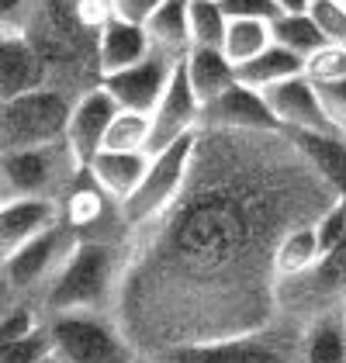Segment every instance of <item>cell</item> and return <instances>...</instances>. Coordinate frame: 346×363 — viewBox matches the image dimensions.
Masks as SVG:
<instances>
[{"label": "cell", "mask_w": 346, "mask_h": 363, "mask_svg": "<svg viewBox=\"0 0 346 363\" xmlns=\"http://www.w3.org/2000/svg\"><path fill=\"white\" fill-rule=\"evenodd\" d=\"M298 363H346L343 311L322 315L298 329Z\"/></svg>", "instance_id": "ac0fdd59"}, {"label": "cell", "mask_w": 346, "mask_h": 363, "mask_svg": "<svg viewBox=\"0 0 346 363\" xmlns=\"http://www.w3.org/2000/svg\"><path fill=\"white\" fill-rule=\"evenodd\" d=\"M163 363H298V329L277 318L274 325L260 333L194 346V350H177L167 357H156Z\"/></svg>", "instance_id": "ba28073f"}, {"label": "cell", "mask_w": 346, "mask_h": 363, "mask_svg": "<svg viewBox=\"0 0 346 363\" xmlns=\"http://www.w3.org/2000/svg\"><path fill=\"white\" fill-rule=\"evenodd\" d=\"M80 235L66 225V218L45 235L25 242L18 252L4 256V301H35L45 294L69 252L77 250Z\"/></svg>", "instance_id": "8992f818"}, {"label": "cell", "mask_w": 346, "mask_h": 363, "mask_svg": "<svg viewBox=\"0 0 346 363\" xmlns=\"http://www.w3.org/2000/svg\"><path fill=\"white\" fill-rule=\"evenodd\" d=\"M0 94L4 97H18L38 86H49V69L38 56V49L31 45L21 31H0Z\"/></svg>", "instance_id": "9a60e30c"}, {"label": "cell", "mask_w": 346, "mask_h": 363, "mask_svg": "<svg viewBox=\"0 0 346 363\" xmlns=\"http://www.w3.org/2000/svg\"><path fill=\"white\" fill-rule=\"evenodd\" d=\"M152 52L149 31L145 25L125 21V18H108L97 31V62H101V80L111 77L118 69H128L135 62H143Z\"/></svg>", "instance_id": "2e32d148"}, {"label": "cell", "mask_w": 346, "mask_h": 363, "mask_svg": "<svg viewBox=\"0 0 346 363\" xmlns=\"http://www.w3.org/2000/svg\"><path fill=\"white\" fill-rule=\"evenodd\" d=\"M305 73H308L316 84L346 80V42H329V45L318 49L312 59H305Z\"/></svg>", "instance_id": "f546056e"}, {"label": "cell", "mask_w": 346, "mask_h": 363, "mask_svg": "<svg viewBox=\"0 0 346 363\" xmlns=\"http://www.w3.org/2000/svg\"><path fill=\"white\" fill-rule=\"evenodd\" d=\"M77 97L62 94L56 86H38L18 97H4L0 108V149L14 152V149H35V145H49L62 142L69 128V114H73Z\"/></svg>", "instance_id": "277c9868"}, {"label": "cell", "mask_w": 346, "mask_h": 363, "mask_svg": "<svg viewBox=\"0 0 346 363\" xmlns=\"http://www.w3.org/2000/svg\"><path fill=\"white\" fill-rule=\"evenodd\" d=\"M298 73H305V59L288 52V49H281L277 42L267 45V49H263L260 56H253L250 62L235 66L239 84L257 86V90H267V86L281 84V80H288V77H298Z\"/></svg>", "instance_id": "603a6c76"}, {"label": "cell", "mask_w": 346, "mask_h": 363, "mask_svg": "<svg viewBox=\"0 0 346 363\" xmlns=\"http://www.w3.org/2000/svg\"><path fill=\"white\" fill-rule=\"evenodd\" d=\"M135 363H163V360H145V357H139V360Z\"/></svg>", "instance_id": "8d00e7d4"}, {"label": "cell", "mask_w": 346, "mask_h": 363, "mask_svg": "<svg viewBox=\"0 0 346 363\" xmlns=\"http://www.w3.org/2000/svg\"><path fill=\"white\" fill-rule=\"evenodd\" d=\"M180 66V59L163 52V49H152L143 62L128 66V69H118L111 77H104L101 86L118 101V108H128V111H143L152 114V108L160 104L163 90L170 86L173 69Z\"/></svg>", "instance_id": "30bf717a"}, {"label": "cell", "mask_w": 346, "mask_h": 363, "mask_svg": "<svg viewBox=\"0 0 346 363\" xmlns=\"http://www.w3.org/2000/svg\"><path fill=\"white\" fill-rule=\"evenodd\" d=\"M281 14H305L312 7V0H274Z\"/></svg>", "instance_id": "e575fe53"}, {"label": "cell", "mask_w": 346, "mask_h": 363, "mask_svg": "<svg viewBox=\"0 0 346 363\" xmlns=\"http://www.w3.org/2000/svg\"><path fill=\"white\" fill-rule=\"evenodd\" d=\"M149 152H115V149H101L90 163L86 173L104 187V194L115 197L118 204H125L135 194V187L143 184L145 169H149Z\"/></svg>", "instance_id": "e0dca14e"}, {"label": "cell", "mask_w": 346, "mask_h": 363, "mask_svg": "<svg viewBox=\"0 0 346 363\" xmlns=\"http://www.w3.org/2000/svg\"><path fill=\"white\" fill-rule=\"evenodd\" d=\"M59 222H62V201H56V197L0 201V256L18 252L25 242L45 235Z\"/></svg>", "instance_id": "5bb4252c"}, {"label": "cell", "mask_w": 346, "mask_h": 363, "mask_svg": "<svg viewBox=\"0 0 346 363\" xmlns=\"http://www.w3.org/2000/svg\"><path fill=\"white\" fill-rule=\"evenodd\" d=\"M149 135H152L149 114L118 108L115 121H111V128L104 135V149H115V152H149Z\"/></svg>", "instance_id": "484cf974"}, {"label": "cell", "mask_w": 346, "mask_h": 363, "mask_svg": "<svg viewBox=\"0 0 346 363\" xmlns=\"http://www.w3.org/2000/svg\"><path fill=\"white\" fill-rule=\"evenodd\" d=\"M284 132V128H281ZM291 142L305 152V160L340 191L346 194V135L336 132H288Z\"/></svg>", "instance_id": "44dd1931"}, {"label": "cell", "mask_w": 346, "mask_h": 363, "mask_svg": "<svg viewBox=\"0 0 346 363\" xmlns=\"http://www.w3.org/2000/svg\"><path fill=\"white\" fill-rule=\"evenodd\" d=\"M52 350L62 363H135L128 335L111 311H69L49 318Z\"/></svg>", "instance_id": "5b68a950"}, {"label": "cell", "mask_w": 346, "mask_h": 363, "mask_svg": "<svg viewBox=\"0 0 346 363\" xmlns=\"http://www.w3.org/2000/svg\"><path fill=\"white\" fill-rule=\"evenodd\" d=\"M318 97H322V108L329 114L333 128L346 135V80H333V84H318Z\"/></svg>", "instance_id": "1f68e13d"}, {"label": "cell", "mask_w": 346, "mask_h": 363, "mask_svg": "<svg viewBox=\"0 0 346 363\" xmlns=\"http://www.w3.org/2000/svg\"><path fill=\"white\" fill-rule=\"evenodd\" d=\"M308 18L318 25V31L329 42H346V7L340 0H312Z\"/></svg>", "instance_id": "4dcf8cb0"}, {"label": "cell", "mask_w": 346, "mask_h": 363, "mask_svg": "<svg viewBox=\"0 0 346 363\" xmlns=\"http://www.w3.org/2000/svg\"><path fill=\"white\" fill-rule=\"evenodd\" d=\"M194 145H198V132L187 135V139L167 145L163 152H156L149 160L143 184L135 187V194L121 204V215L128 228H143L152 218H160L173 201L180 197L184 184H187V173H191V160H194Z\"/></svg>", "instance_id": "52a82bcc"}, {"label": "cell", "mask_w": 346, "mask_h": 363, "mask_svg": "<svg viewBox=\"0 0 346 363\" xmlns=\"http://www.w3.org/2000/svg\"><path fill=\"white\" fill-rule=\"evenodd\" d=\"M191 4H198V0H191Z\"/></svg>", "instance_id": "ab89813d"}, {"label": "cell", "mask_w": 346, "mask_h": 363, "mask_svg": "<svg viewBox=\"0 0 346 363\" xmlns=\"http://www.w3.org/2000/svg\"><path fill=\"white\" fill-rule=\"evenodd\" d=\"M38 363H62V360H59L56 353H52V357H45V360H38Z\"/></svg>", "instance_id": "d590c367"}, {"label": "cell", "mask_w": 346, "mask_h": 363, "mask_svg": "<svg viewBox=\"0 0 346 363\" xmlns=\"http://www.w3.org/2000/svg\"><path fill=\"white\" fill-rule=\"evenodd\" d=\"M322 239H318V228L316 222L308 225H298L291 228L288 235L281 239V246L274 252V267H277V277L281 280H294L301 274H308L322 259Z\"/></svg>", "instance_id": "7402d4cb"}, {"label": "cell", "mask_w": 346, "mask_h": 363, "mask_svg": "<svg viewBox=\"0 0 346 363\" xmlns=\"http://www.w3.org/2000/svg\"><path fill=\"white\" fill-rule=\"evenodd\" d=\"M340 197L281 128H198L180 197L128 239L115 318L132 350L156 360L274 325V252Z\"/></svg>", "instance_id": "6da1fadb"}, {"label": "cell", "mask_w": 346, "mask_h": 363, "mask_svg": "<svg viewBox=\"0 0 346 363\" xmlns=\"http://www.w3.org/2000/svg\"><path fill=\"white\" fill-rule=\"evenodd\" d=\"M229 14L222 11V0H198L191 4V42L194 45H218L225 42Z\"/></svg>", "instance_id": "4316f807"}, {"label": "cell", "mask_w": 346, "mask_h": 363, "mask_svg": "<svg viewBox=\"0 0 346 363\" xmlns=\"http://www.w3.org/2000/svg\"><path fill=\"white\" fill-rule=\"evenodd\" d=\"M184 69H187V80L194 86V94L201 97V104L218 97L222 90H229L239 80L235 77V62L218 45H194L184 56Z\"/></svg>", "instance_id": "d6986e66"}, {"label": "cell", "mask_w": 346, "mask_h": 363, "mask_svg": "<svg viewBox=\"0 0 346 363\" xmlns=\"http://www.w3.org/2000/svg\"><path fill=\"white\" fill-rule=\"evenodd\" d=\"M145 31H149L152 49H163L170 56L184 59L194 49V42H191V0H163L149 14Z\"/></svg>", "instance_id": "ffe728a7"}, {"label": "cell", "mask_w": 346, "mask_h": 363, "mask_svg": "<svg viewBox=\"0 0 346 363\" xmlns=\"http://www.w3.org/2000/svg\"><path fill=\"white\" fill-rule=\"evenodd\" d=\"M343 318H346V305H343Z\"/></svg>", "instance_id": "74e56055"}, {"label": "cell", "mask_w": 346, "mask_h": 363, "mask_svg": "<svg viewBox=\"0 0 346 363\" xmlns=\"http://www.w3.org/2000/svg\"><path fill=\"white\" fill-rule=\"evenodd\" d=\"M115 114H118V101L101 84L77 97L73 114H69V128H66V142H69L73 156L80 160V167H86L104 149V135H108Z\"/></svg>", "instance_id": "4fadbf2b"}, {"label": "cell", "mask_w": 346, "mask_h": 363, "mask_svg": "<svg viewBox=\"0 0 346 363\" xmlns=\"http://www.w3.org/2000/svg\"><path fill=\"white\" fill-rule=\"evenodd\" d=\"M69 142H49L35 149H14L0 156V201L14 197H56L62 201L84 173Z\"/></svg>", "instance_id": "3957f363"}, {"label": "cell", "mask_w": 346, "mask_h": 363, "mask_svg": "<svg viewBox=\"0 0 346 363\" xmlns=\"http://www.w3.org/2000/svg\"><path fill=\"white\" fill-rule=\"evenodd\" d=\"M163 0H115V14L125 18V21H135V25H145L149 14L160 7Z\"/></svg>", "instance_id": "836d02e7"}, {"label": "cell", "mask_w": 346, "mask_h": 363, "mask_svg": "<svg viewBox=\"0 0 346 363\" xmlns=\"http://www.w3.org/2000/svg\"><path fill=\"white\" fill-rule=\"evenodd\" d=\"M201 128H229V132H267L277 128L270 104L263 97V90L246 84H235L222 90L218 97L201 104Z\"/></svg>", "instance_id": "7c38bea8"}, {"label": "cell", "mask_w": 346, "mask_h": 363, "mask_svg": "<svg viewBox=\"0 0 346 363\" xmlns=\"http://www.w3.org/2000/svg\"><path fill=\"white\" fill-rule=\"evenodd\" d=\"M270 35L281 49H288V52L301 59H312L318 49L329 45V38L318 31V25L308 18V11L305 14H277L270 21Z\"/></svg>", "instance_id": "cb8c5ba5"}, {"label": "cell", "mask_w": 346, "mask_h": 363, "mask_svg": "<svg viewBox=\"0 0 346 363\" xmlns=\"http://www.w3.org/2000/svg\"><path fill=\"white\" fill-rule=\"evenodd\" d=\"M132 235H80L77 250L62 263L38 308L49 318L69 311H111L115 315Z\"/></svg>", "instance_id": "7a4b0ae2"}, {"label": "cell", "mask_w": 346, "mask_h": 363, "mask_svg": "<svg viewBox=\"0 0 346 363\" xmlns=\"http://www.w3.org/2000/svg\"><path fill=\"white\" fill-rule=\"evenodd\" d=\"M52 333H49V322L42 329H35L31 335H21V339H11L0 346V363H38L45 357H52Z\"/></svg>", "instance_id": "83f0119b"}, {"label": "cell", "mask_w": 346, "mask_h": 363, "mask_svg": "<svg viewBox=\"0 0 346 363\" xmlns=\"http://www.w3.org/2000/svg\"><path fill=\"white\" fill-rule=\"evenodd\" d=\"M149 121H152L149 156L163 152L167 145L187 139V135H194V132L201 128V97L194 94V86L187 80L184 59H180V66L173 69L170 86L163 90V97H160V104L152 108Z\"/></svg>", "instance_id": "9c48e42d"}, {"label": "cell", "mask_w": 346, "mask_h": 363, "mask_svg": "<svg viewBox=\"0 0 346 363\" xmlns=\"http://www.w3.org/2000/svg\"><path fill=\"white\" fill-rule=\"evenodd\" d=\"M340 4H343V7H346V0H340Z\"/></svg>", "instance_id": "f35d334b"}, {"label": "cell", "mask_w": 346, "mask_h": 363, "mask_svg": "<svg viewBox=\"0 0 346 363\" xmlns=\"http://www.w3.org/2000/svg\"><path fill=\"white\" fill-rule=\"evenodd\" d=\"M45 325V315L35 301H4V325H0V342L31 335Z\"/></svg>", "instance_id": "f1b7e54d"}, {"label": "cell", "mask_w": 346, "mask_h": 363, "mask_svg": "<svg viewBox=\"0 0 346 363\" xmlns=\"http://www.w3.org/2000/svg\"><path fill=\"white\" fill-rule=\"evenodd\" d=\"M263 97L270 104L277 128H284V132H336L325 108H322L318 84L308 73H298V77H288L281 84L267 86Z\"/></svg>", "instance_id": "8fae6325"}, {"label": "cell", "mask_w": 346, "mask_h": 363, "mask_svg": "<svg viewBox=\"0 0 346 363\" xmlns=\"http://www.w3.org/2000/svg\"><path fill=\"white\" fill-rule=\"evenodd\" d=\"M267 45H274V35H270V21H257V18H229V31H225V42H222V52L242 66L253 56H260Z\"/></svg>", "instance_id": "d4e9b609"}, {"label": "cell", "mask_w": 346, "mask_h": 363, "mask_svg": "<svg viewBox=\"0 0 346 363\" xmlns=\"http://www.w3.org/2000/svg\"><path fill=\"white\" fill-rule=\"evenodd\" d=\"M222 11L229 18H257V21H274L281 14L274 0H222Z\"/></svg>", "instance_id": "d6a6232c"}]
</instances>
